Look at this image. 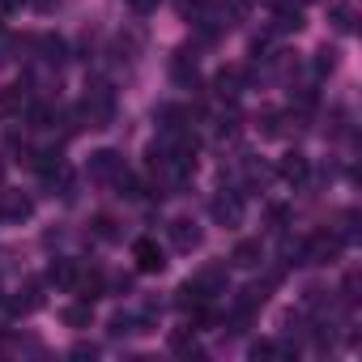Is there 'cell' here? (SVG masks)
<instances>
[{"mask_svg": "<svg viewBox=\"0 0 362 362\" xmlns=\"http://www.w3.org/2000/svg\"><path fill=\"white\" fill-rule=\"evenodd\" d=\"M341 247H345V239L337 230H311L307 243L298 247V264H332L341 256Z\"/></svg>", "mask_w": 362, "mask_h": 362, "instance_id": "1", "label": "cell"}, {"mask_svg": "<svg viewBox=\"0 0 362 362\" xmlns=\"http://www.w3.org/2000/svg\"><path fill=\"white\" fill-rule=\"evenodd\" d=\"M81 115L90 119V128H111V119H115V94H111V86L94 81L86 90V98H81Z\"/></svg>", "mask_w": 362, "mask_h": 362, "instance_id": "2", "label": "cell"}, {"mask_svg": "<svg viewBox=\"0 0 362 362\" xmlns=\"http://www.w3.org/2000/svg\"><path fill=\"white\" fill-rule=\"evenodd\" d=\"M86 175L94 179V184H115V179L124 175V153H119V149H98V153H90Z\"/></svg>", "mask_w": 362, "mask_h": 362, "instance_id": "3", "label": "cell"}, {"mask_svg": "<svg viewBox=\"0 0 362 362\" xmlns=\"http://www.w3.org/2000/svg\"><path fill=\"white\" fill-rule=\"evenodd\" d=\"M209 214H214L218 226L235 230V226H243V197H239V192H218V197L209 201Z\"/></svg>", "mask_w": 362, "mask_h": 362, "instance_id": "4", "label": "cell"}, {"mask_svg": "<svg viewBox=\"0 0 362 362\" xmlns=\"http://www.w3.org/2000/svg\"><path fill=\"white\" fill-rule=\"evenodd\" d=\"M166 235H170V247H175V252H197L201 239H205L201 226H197L192 218H175V222L166 226Z\"/></svg>", "mask_w": 362, "mask_h": 362, "instance_id": "5", "label": "cell"}, {"mask_svg": "<svg viewBox=\"0 0 362 362\" xmlns=\"http://www.w3.org/2000/svg\"><path fill=\"white\" fill-rule=\"evenodd\" d=\"M132 260H136L141 273H162V269H166V252H162L153 239H136V243H132Z\"/></svg>", "mask_w": 362, "mask_h": 362, "instance_id": "6", "label": "cell"}, {"mask_svg": "<svg viewBox=\"0 0 362 362\" xmlns=\"http://www.w3.org/2000/svg\"><path fill=\"white\" fill-rule=\"evenodd\" d=\"M35 214V201L26 192H0V218L5 222H26Z\"/></svg>", "mask_w": 362, "mask_h": 362, "instance_id": "7", "label": "cell"}, {"mask_svg": "<svg viewBox=\"0 0 362 362\" xmlns=\"http://www.w3.org/2000/svg\"><path fill=\"white\" fill-rule=\"evenodd\" d=\"M277 175L286 179V184H303V179L311 175V162H307V153H298V149H290L281 162H277Z\"/></svg>", "mask_w": 362, "mask_h": 362, "instance_id": "8", "label": "cell"}, {"mask_svg": "<svg viewBox=\"0 0 362 362\" xmlns=\"http://www.w3.org/2000/svg\"><path fill=\"white\" fill-rule=\"evenodd\" d=\"M192 281L201 286L205 298H218V294H226V264H209V269H201Z\"/></svg>", "mask_w": 362, "mask_h": 362, "instance_id": "9", "label": "cell"}, {"mask_svg": "<svg viewBox=\"0 0 362 362\" xmlns=\"http://www.w3.org/2000/svg\"><path fill=\"white\" fill-rule=\"evenodd\" d=\"M243 86H247V73H243V69H222V73L214 77L218 98H239V94H243Z\"/></svg>", "mask_w": 362, "mask_h": 362, "instance_id": "10", "label": "cell"}, {"mask_svg": "<svg viewBox=\"0 0 362 362\" xmlns=\"http://www.w3.org/2000/svg\"><path fill=\"white\" fill-rule=\"evenodd\" d=\"M260 260H264L260 239H243V243H235V252H230V264H235V269H256Z\"/></svg>", "mask_w": 362, "mask_h": 362, "instance_id": "11", "label": "cell"}, {"mask_svg": "<svg viewBox=\"0 0 362 362\" xmlns=\"http://www.w3.org/2000/svg\"><path fill=\"white\" fill-rule=\"evenodd\" d=\"M77 273H81V269H77L73 260H64V256L47 264V281H52L56 290H73V281H77Z\"/></svg>", "mask_w": 362, "mask_h": 362, "instance_id": "12", "label": "cell"}, {"mask_svg": "<svg viewBox=\"0 0 362 362\" xmlns=\"http://www.w3.org/2000/svg\"><path fill=\"white\" fill-rule=\"evenodd\" d=\"M73 290H77V298L81 303H94V298H103L107 294V286H103V273H77V281H73Z\"/></svg>", "mask_w": 362, "mask_h": 362, "instance_id": "13", "label": "cell"}, {"mask_svg": "<svg viewBox=\"0 0 362 362\" xmlns=\"http://www.w3.org/2000/svg\"><path fill=\"white\" fill-rule=\"evenodd\" d=\"M201 303H209V298L201 294V286H197V281H184V286L175 290V307H179V311H197Z\"/></svg>", "mask_w": 362, "mask_h": 362, "instance_id": "14", "label": "cell"}, {"mask_svg": "<svg viewBox=\"0 0 362 362\" xmlns=\"http://www.w3.org/2000/svg\"><path fill=\"white\" fill-rule=\"evenodd\" d=\"M277 22H273V30H281V35H298L303 30V13H298V5H277V13H273Z\"/></svg>", "mask_w": 362, "mask_h": 362, "instance_id": "15", "label": "cell"}, {"mask_svg": "<svg viewBox=\"0 0 362 362\" xmlns=\"http://www.w3.org/2000/svg\"><path fill=\"white\" fill-rule=\"evenodd\" d=\"M35 47H39V60H47V64H60V60H64V52H69L60 35H43Z\"/></svg>", "mask_w": 362, "mask_h": 362, "instance_id": "16", "label": "cell"}, {"mask_svg": "<svg viewBox=\"0 0 362 362\" xmlns=\"http://www.w3.org/2000/svg\"><path fill=\"white\" fill-rule=\"evenodd\" d=\"M9 307H13V311H22V315L39 311V307H43V294H39V286H35V281H26V286H22V294H18Z\"/></svg>", "mask_w": 362, "mask_h": 362, "instance_id": "17", "label": "cell"}, {"mask_svg": "<svg viewBox=\"0 0 362 362\" xmlns=\"http://www.w3.org/2000/svg\"><path fill=\"white\" fill-rule=\"evenodd\" d=\"M22 111V90L18 86H0V119H13Z\"/></svg>", "mask_w": 362, "mask_h": 362, "instance_id": "18", "label": "cell"}, {"mask_svg": "<svg viewBox=\"0 0 362 362\" xmlns=\"http://www.w3.org/2000/svg\"><path fill=\"white\" fill-rule=\"evenodd\" d=\"M90 320H94V303H73V307H64V324H69V328H90Z\"/></svg>", "mask_w": 362, "mask_h": 362, "instance_id": "19", "label": "cell"}, {"mask_svg": "<svg viewBox=\"0 0 362 362\" xmlns=\"http://www.w3.org/2000/svg\"><path fill=\"white\" fill-rule=\"evenodd\" d=\"M170 349L197 358V354H201V349H197V328H179V332H170Z\"/></svg>", "mask_w": 362, "mask_h": 362, "instance_id": "20", "label": "cell"}, {"mask_svg": "<svg viewBox=\"0 0 362 362\" xmlns=\"http://www.w3.org/2000/svg\"><path fill=\"white\" fill-rule=\"evenodd\" d=\"M332 26L341 30V35H354V26H358V13H354V5H332Z\"/></svg>", "mask_w": 362, "mask_h": 362, "instance_id": "21", "label": "cell"}, {"mask_svg": "<svg viewBox=\"0 0 362 362\" xmlns=\"http://www.w3.org/2000/svg\"><path fill=\"white\" fill-rule=\"evenodd\" d=\"M337 69V47H320L315 52V77H328Z\"/></svg>", "mask_w": 362, "mask_h": 362, "instance_id": "22", "label": "cell"}, {"mask_svg": "<svg viewBox=\"0 0 362 362\" xmlns=\"http://www.w3.org/2000/svg\"><path fill=\"white\" fill-rule=\"evenodd\" d=\"M269 175H273L269 166H260V162H247V188H252V192H256V188L264 192V184H269Z\"/></svg>", "mask_w": 362, "mask_h": 362, "instance_id": "23", "label": "cell"}, {"mask_svg": "<svg viewBox=\"0 0 362 362\" xmlns=\"http://www.w3.org/2000/svg\"><path fill=\"white\" fill-rule=\"evenodd\" d=\"M260 132H264V136H277V132H281V115H277V111H264V115H260Z\"/></svg>", "mask_w": 362, "mask_h": 362, "instance_id": "24", "label": "cell"}, {"mask_svg": "<svg viewBox=\"0 0 362 362\" xmlns=\"http://www.w3.org/2000/svg\"><path fill=\"white\" fill-rule=\"evenodd\" d=\"M52 124V107H30V128H47Z\"/></svg>", "mask_w": 362, "mask_h": 362, "instance_id": "25", "label": "cell"}, {"mask_svg": "<svg viewBox=\"0 0 362 362\" xmlns=\"http://www.w3.org/2000/svg\"><path fill=\"white\" fill-rule=\"evenodd\" d=\"M358 286H362V277H358V273H349V277H345V286H341L345 303H358Z\"/></svg>", "mask_w": 362, "mask_h": 362, "instance_id": "26", "label": "cell"}, {"mask_svg": "<svg viewBox=\"0 0 362 362\" xmlns=\"http://www.w3.org/2000/svg\"><path fill=\"white\" fill-rule=\"evenodd\" d=\"M94 235L98 239H115V222L111 218H94Z\"/></svg>", "mask_w": 362, "mask_h": 362, "instance_id": "27", "label": "cell"}, {"mask_svg": "<svg viewBox=\"0 0 362 362\" xmlns=\"http://www.w3.org/2000/svg\"><path fill=\"white\" fill-rule=\"evenodd\" d=\"M128 5H132V13H153L162 0H128Z\"/></svg>", "mask_w": 362, "mask_h": 362, "instance_id": "28", "label": "cell"}, {"mask_svg": "<svg viewBox=\"0 0 362 362\" xmlns=\"http://www.w3.org/2000/svg\"><path fill=\"white\" fill-rule=\"evenodd\" d=\"M13 47H18V43H13L5 30H0V60H9V52H13Z\"/></svg>", "mask_w": 362, "mask_h": 362, "instance_id": "29", "label": "cell"}, {"mask_svg": "<svg viewBox=\"0 0 362 362\" xmlns=\"http://www.w3.org/2000/svg\"><path fill=\"white\" fill-rule=\"evenodd\" d=\"M94 354H98L94 345H77V349H73V358H94Z\"/></svg>", "mask_w": 362, "mask_h": 362, "instance_id": "30", "label": "cell"}, {"mask_svg": "<svg viewBox=\"0 0 362 362\" xmlns=\"http://www.w3.org/2000/svg\"><path fill=\"white\" fill-rule=\"evenodd\" d=\"M26 5V0H0V9H5V13H13V9H22Z\"/></svg>", "mask_w": 362, "mask_h": 362, "instance_id": "31", "label": "cell"}, {"mask_svg": "<svg viewBox=\"0 0 362 362\" xmlns=\"http://www.w3.org/2000/svg\"><path fill=\"white\" fill-rule=\"evenodd\" d=\"M0 311H5V298H0Z\"/></svg>", "mask_w": 362, "mask_h": 362, "instance_id": "32", "label": "cell"}]
</instances>
